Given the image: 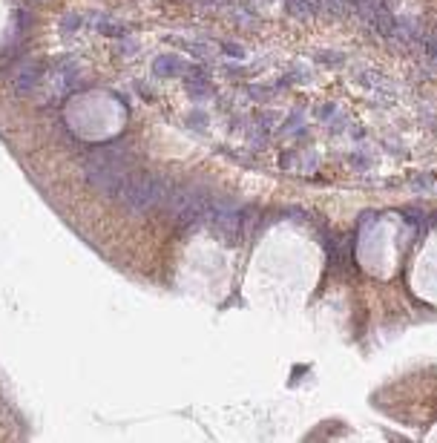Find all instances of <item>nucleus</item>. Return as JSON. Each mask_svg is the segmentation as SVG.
Returning <instances> with one entry per match:
<instances>
[{
    "mask_svg": "<svg viewBox=\"0 0 437 443\" xmlns=\"http://www.w3.org/2000/svg\"><path fill=\"white\" fill-rule=\"evenodd\" d=\"M170 182L161 179V176H150V173H141V176H127L118 187V199L121 204L129 210H150L161 202H167L170 196Z\"/></svg>",
    "mask_w": 437,
    "mask_h": 443,
    "instance_id": "1",
    "label": "nucleus"
}]
</instances>
